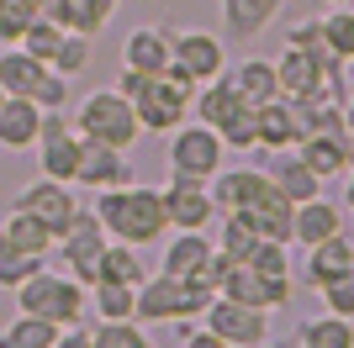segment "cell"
I'll use <instances>...</instances> for the list:
<instances>
[{
  "label": "cell",
  "instance_id": "cell-32",
  "mask_svg": "<svg viewBox=\"0 0 354 348\" xmlns=\"http://www.w3.org/2000/svg\"><path fill=\"white\" fill-rule=\"evenodd\" d=\"M53 338H59V322L32 317V311H16V322L0 333V348H53Z\"/></svg>",
  "mask_w": 354,
  "mask_h": 348
},
{
  "label": "cell",
  "instance_id": "cell-39",
  "mask_svg": "<svg viewBox=\"0 0 354 348\" xmlns=\"http://www.w3.org/2000/svg\"><path fill=\"white\" fill-rule=\"evenodd\" d=\"M59 43H64V27L59 21H53V16H37V21H32L27 32H21V37H16V48H21V53H32V58H53L59 53Z\"/></svg>",
  "mask_w": 354,
  "mask_h": 348
},
{
  "label": "cell",
  "instance_id": "cell-13",
  "mask_svg": "<svg viewBox=\"0 0 354 348\" xmlns=\"http://www.w3.org/2000/svg\"><path fill=\"white\" fill-rule=\"evenodd\" d=\"M16 211H27V217H37L43 227H53V238H59L64 227H69V217L80 211V201H74V190L64 185V180H32V185H21L16 190Z\"/></svg>",
  "mask_w": 354,
  "mask_h": 348
},
{
  "label": "cell",
  "instance_id": "cell-6",
  "mask_svg": "<svg viewBox=\"0 0 354 348\" xmlns=\"http://www.w3.org/2000/svg\"><path fill=\"white\" fill-rule=\"evenodd\" d=\"M207 306H212V290H196L191 280H175V275H148L143 285H138V322H143V327L201 317Z\"/></svg>",
  "mask_w": 354,
  "mask_h": 348
},
{
  "label": "cell",
  "instance_id": "cell-43",
  "mask_svg": "<svg viewBox=\"0 0 354 348\" xmlns=\"http://www.w3.org/2000/svg\"><path fill=\"white\" fill-rule=\"evenodd\" d=\"M32 101L43 106V111H69V79H64V74H53V69H48L43 90H37Z\"/></svg>",
  "mask_w": 354,
  "mask_h": 348
},
{
  "label": "cell",
  "instance_id": "cell-46",
  "mask_svg": "<svg viewBox=\"0 0 354 348\" xmlns=\"http://www.w3.org/2000/svg\"><path fill=\"white\" fill-rule=\"evenodd\" d=\"M344 211H354V169L344 174Z\"/></svg>",
  "mask_w": 354,
  "mask_h": 348
},
{
  "label": "cell",
  "instance_id": "cell-37",
  "mask_svg": "<svg viewBox=\"0 0 354 348\" xmlns=\"http://www.w3.org/2000/svg\"><path fill=\"white\" fill-rule=\"evenodd\" d=\"M90 58H95V48H90V37H85V32H64L59 53L48 58V69H53V74H64V79H74V74H85V69H90Z\"/></svg>",
  "mask_w": 354,
  "mask_h": 348
},
{
  "label": "cell",
  "instance_id": "cell-38",
  "mask_svg": "<svg viewBox=\"0 0 354 348\" xmlns=\"http://www.w3.org/2000/svg\"><path fill=\"white\" fill-rule=\"evenodd\" d=\"M43 264H48L43 253H21L16 243H6V238H0V290H16L27 275H37Z\"/></svg>",
  "mask_w": 354,
  "mask_h": 348
},
{
  "label": "cell",
  "instance_id": "cell-28",
  "mask_svg": "<svg viewBox=\"0 0 354 348\" xmlns=\"http://www.w3.org/2000/svg\"><path fill=\"white\" fill-rule=\"evenodd\" d=\"M233 74V85H238V95L249 106H270L275 95H281V79H275V64L270 58H243L238 69H227Z\"/></svg>",
  "mask_w": 354,
  "mask_h": 348
},
{
  "label": "cell",
  "instance_id": "cell-27",
  "mask_svg": "<svg viewBox=\"0 0 354 348\" xmlns=\"http://www.w3.org/2000/svg\"><path fill=\"white\" fill-rule=\"evenodd\" d=\"M291 338L301 348H354V322L349 317H333V311H317V317L296 322Z\"/></svg>",
  "mask_w": 354,
  "mask_h": 348
},
{
  "label": "cell",
  "instance_id": "cell-49",
  "mask_svg": "<svg viewBox=\"0 0 354 348\" xmlns=\"http://www.w3.org/2000/svg\"><path fill=\"white\" fill-rule=\"evenodd\" d=\"M344 79H349V90H354V58H344Z\"/></svg>",
  "mask_w": 354,
  "mask_h": 348
},
{
  "label": "cell",
  "instance_id": "cell-21",
  "mask_svg": "<svg viewBox=\"0 0 354 348\" xmlns=\"http://www.w3.org/2000/svg\"><path fill=\"white\" fill-rule=\"evenodd\" d=\"M37 127H43V106L32 95H6V106H0V148L6 153L32 148L37 143Z\"/></svg>",
  "mask_w": 354,
  "mask_h": 348
},
{
  "label": "cell",
  "instance_id": "cell-3",
  "mask_svg": "<svg viewBox=\"0 0 354 348\" xmlns=\"http://www.w3.org/2000/svg\"><path fill=\"white\" fill-rule=\"evenodd\" d=\"M16 311H32V317H48V322H59V327H74L90 311V290L74 275H59V269L43 264L37 275H27L16 285Z\"/></svg>",
  "mask_w": 354,
  "mask_h": 348
},
{
  "label": "cell",
  "instance_id": "cell-18",
  "mask_svg": "<svg viewBox=\"0 0 354 348\" xmlns=\"http://www.w3.org/2000/svg\"><path fill=\"white\" fill-rule=\"evenodd\" d=\"M349 264H354V238H349V232H333V238H323V243L301 248V285L317 290V285H328L333 275H344Z\"/></svg>",
  "mask_w": 354,
  "mask_h": 348
},
{
  "label": "cell",
  "instance_id": "cell-52",
  "mask_svg": "<svg viewBox=\"0 0 354 348\" xmlns=\"http://www.w3.org/2000/svg\"><path fill=\"white\" fill-rule=\"evenodd\" d=\"M0 106H6V90H0Z\"/></svg>",
  "mask_w": 354,
  "mask_h": 348
},
{
  "label": "cell",
  "instance_id": "cell-44",
  "mask_svg": "<svg viewBox=\"0 0 354 348\" xmlns=\"http://www.w3.org/2000/svg\"><path fill=\"white\" fill-rule=\"evenodd\" d=\"M286 48H317V53H328V48H323V21H317V16H307V21H291V32H286Z\"/></svg>",
  "mask_w": 354,
  "mask_h": 348
},
{
  "label": "cell",
  "instance_id": "cell-19",
  "mask_svg": "<svg viewBox=\"0 0 354 348\" xmlns=\"http://www.w3.org/2000/svg\"><path fill=\"white\" fill-rule=\"evenodd\" d=\"M344 206L339 201H328V195H312V201L296 206V217H291V243L296 248H312V243H323V238H333V232H344Z\"/></svg>",
  "mask_w": 354,
  "mask_h": 348
},
{
  "label": "cell",
  "instance_id": "cell-23",
  "mask_svg": "<svg viewBox=\"0 0 354 348\" xmlns=\"http://www.w3.org/2000/svg\"><path fill=\"white\" fill-rule=\"evenodd\" d=\"M301 143V106L275 95L270 106H259V148L275 153V148H296Z\"/></svg>",
  "mask_w": 354,
  "mask_h": 348
},
{
  "label": "cell",
  "instance_id": "cell-17",
  "mask_svg": "<svg viewBox=\"0 0 354 348\" xmlns=\"http://www.w3.org/2000/svg\"><path fill=\"white\" fill-rule=\"evenodd\" d=\"M265 174H270V185L281 190L291 206L312 201V195H323V180L312 174V164L301 159L296 148H275V153H270V164H265Z\"/></svg>",
  "mask_w": 354,
  "mask_h": 348
},
{
  "label": "cell",
  "instance_id": "cell-11",
  "mask_svg": "<svg viewBox=\"0 0 354 348\" xmlns=\"http://www.w3.org/2000/svg\"><path fill=\"white\" fill-rule=\"evenodd\" d=\"M159 195H164L169 232H207L212 222H217V201H212L207 180H180V174H169V185H164Z\"/></svg>",
  "mask_w": 354,
  "mask_h": 348
},
{
  "label": "cell",
  "instance_id": "cell-15",
  "mask_svg": "<svg viewBox=\"0 0 354 348\" xmlns=\"http://www.w3.org/2000/svg\"><path fill=\"white\" fill-rule=\"evenodd\" d=\"M127 180H133L127 148H111V143H95V137H80L74 185H85V190H106V185H127Z\"/></svg>",
  "mask_w": 354,
  "mask_h": 348
},
{
  "label": "cell",
  "instance_id": "cell-50",
  "mask_svg": "<svg viewBox=\"0 0 354 348\" xmlns=\"http://www.w3.org/2000/svg\"><path fill=\"white\" fill-rule=\"evenodd\" d=\"M349 169H354V137H349Z\"/></svg>",
  "mask_w": 354,
  "mask_h": 348
},
{
  "label": "cell",
  "instance_id": "cell-10",
  "mask_svg": "<svg viewBox=\"0 0 354 348\" xmlns=\"http://www.w3.org/2000/svg\"><path fill=\"white\" fill-rule=\"evenodd\" d=\"M37 169L48 180H64L74 185V164H80V132H74L69 111H43V127H37Z\"/></svg>",
  "mask_w": 354,
  "mask_h": 348
},
{
  "label": "cell",
  "instance_id": "cell-51",
  "mask_svg": "<svg viewBox=\"0 0 354 348\" xmlns=\"http://www.w3.org/2000/svg\"><path fill=\"white\" fill-rule=\"evenodd\" d=\"M323 6H349V0H323Z\"/></svg>",
  "mask_w": 354,
  "mask_h": 348
},
{
  "label": "cell",
  "instance_id": "cell-24",
  "mask_svg": "<svg viewBox=\"0 0 354 348\" xmlns=\"http://www.w3.org/2000/svg\"><path fill=\"white\" fill-rule=\"evenodd\" d=\"M122 0H53L43 16H53L64 32H85V37H95V32H106V21L117 16Z\"/></svg>",
  "mask_w": 354,
  "mask_h": 348
},
{
  "label": "cell",
  "instance_id": "cell-41",
  "mask_svg": "<svg viewBox=\"0 0 354 348\" xmlns=\"http://www.w3.org/2000/svg\"><path fill=\"white\" fill-rule=\"evenodd\" d=\"M37 16H43V11H37L32 0H0V43H16Z\"/></svg>",
  "mask_w": 354,
  "mask_h": 348
},
{
  "label": "cell",
  "instance_id": "cell-2",
  "mask_svg": "<svg viewBox=\"0 0 354 348\" xmlns=\"http://www.w3.org/2000/svg\"><path fill=\"white\" fill-rule=\"evenodd\" d=\"M117 90L133 101L138 111V127L143 132H175L180 122H191V101H196V85L185 74H138V69H122L117 74Z\"/></svg>",
  "mask_w": 354,
  "mask_h": 348
},
{
  "label": "cell",
  "instance_id": "cell-22",
  "mask_svg": "<svg viewBox=\"0 0 354 348\" xmlns=\"http://www.w3.org/2000/svg\"><path fill=\"white\" fill-rule=\"evenodd\" d=\"M296 153L312 164L317 180H344L349 174V132H312L296 143Z\"/></svg>",
  "mask_w": 354,
  "mask_h": 348
},
{
  "label": "cell",
  "instance_id": "cell-48",
  "mask_svg": "<svg viewBox=\"0 0 354 348\" xmlns=\"http://www.w3.org/2000/svg\"><path fill=\"white\" fill-rule=\"evenodd\" d=\"M259 348H301V343H296V338H265Z\"/></svg>",
  "mask_w": 354,
  "mask_h": 348
},
{
  "label": "cell",
  "instance_id": "cell-45",
  "mask_svg": "<svg viewBox=\"0 0 354 348\" xmlns=\"http://www.w3.org/2000/svg\"><path fill=\"white\" fill-rule=\"evenodd\" d=\"M53 348H90V327H59V338H53Z\"/></svg>",
  "mask_w": 354,
  "mask_h": 348
},
{
  "label": "cell",
  "instance_id": "cell-20",
  "mask_svg": "<svg viewBox=\"0 0 354 348\" xmlns=\"http://www.w3.org/2000/svg\"><path fill=\"white\" fill-rule=\"evenodd\" d=\"M217 6H222V32L233 43H254L265 27H275L286 0H217Z\"/></svg>",
  "mask_w": 354,
  "mask_h": 348
},
{
  "label": "cell",
  "instance_id": "cell-9",
  "mask_svg": "<svg viewBox=\"0 0 354 348\" xmlns=\"http://www.w3.org/2000/svg\"><path fill=\"white\" fill-rule=\"evenodd\" d=\"M217 296L259 306V311H281V306L291 301V275H265V269H254L249 259H233L227 275H222V285H217Z\"/></svg>",
  "mask_w": 354,
  "mask_h": 348
},
{
  "label": "cell",
  "instance_id": "cell-7",
  "mask_svg": "<svg viewBox=\"0 0 354 348\" xmlns=\"http://www.w3.org/2000/svg\"><path fill=\"white\" fill-rule=\"evenodd\" d=\"M53 253H59V259L69 264V275H74L80 285L90 290L95 280H101V253H106V227H101V217L80 206V211L69 217V227L59 232Z\"/></svg>",
  "mask_w": 354,
  "mask_h": 348
},
{
  "label": "cell",
  "instance_id": "cell-16",
  "mask_svg": "<svg viewBox=\"0 0 354 348\" xmlns=\"http://www.w3.org/2000/svg\"><path fill=\"white\" fill-rule=\"evenodd\" d=\"M175 64V32L169 27H133L122 43V69L138 74H169Z\"/></svg>",
  "mask_w": 354,
  "mask_h": 348
},
{
  "label": "cell",
  "instance_id": "cell-31",
  "mask_svg": "<svg viewBox=\"0 0 354 348\" xmlns=\"http://www.w3.org/2000/svg\"><path fill=\"white\" fill-rule=\"evenodd\" d=\"M101 280L143 285V280H148V259H143V248H133V243H117V238H106V253H101Z\"/></svg>",
  "mask_w": 354,
  "mask_h": 348
},
{
  "label": "cell",
  "instance_id": "cell-12",
  "mask_svg": "<svg viewBox=\"0 0 354 348\" xmlns=\"http://www.w3.org/2000/svg\"><path fill=\"white\" fill-rule=\"evenodd\" d=\"M201 322H207L222 343H238V348H259L270 338V311L243 306V301H227V296H212V306L201 311Z\"/></svg>",
  "mask_w": 354,
  "mask_h": 348
},
{
  "label": "cell",
  "instance_id": "cell-53",
  "mask_svg": "<svg viewBox=\"0 0 354 348\" xmlns=\"http://www.w3.org/2000/svg\"><path fill=\"white\" fill-rule=\"evenodd\" d=\"M227 348H238V343H227Z\"/></svg>",
  "mask_w": 354,
  "mask_h": 348
},
{
  "label": "cell",
  "instance_id": "cell-8",
  "mask_svg": "<svg viewBox=\"0 0 354 348\" xmlns=\"http://www.w3.org/2000/svg\"><path fill=\"white\" fill-rule=\"evenodd\" d=\"M212 190V201H217V217L222 211H238V217H254V211H265L270 201H281V190L270 185V174L265 169H254V164H243V169H217L207 180Z\"/></svg>",
  "mask_w": 354,
  "mask_h": 348
},
{
  "label": "cell",
  "instance_id": "cell-29",
  "mask_svg": "<svg viewBox=\"0 0 354 348\" xmlns=\"http://www.w3.org/2000/svg\"><path fill=\"white\" fill-rule=\"evenodd\" d=\"M90 311H95V322H127V317H138V285L95 280V285H90Z\"/></svg>",
  "mask_w": 354,
  "mask_h": 348
},
{
  "label": "cell",
  "instance_id": "cell-26",
  "mask_svg": "<svg viewBox=\"0 0 354 348\" xmlns=\"http://www.w3.org/2000/svg\"><path fill=\"white\" fill-rule=\"evenodd\" d=\"M43 79H48V64H43V58L21 53L16 43L0 53V90H6V95H37Z\"/></svg>",
  "mask_w": 354,
  "mask_h": 348
},
{
  "label": "cell",
  "instance_id": "cell-1",
  "mask_svg": "<svg viewBox=\"0 0 354 348\" xmlns=\"http://www.w3.org/2000/svg\"><path fill=\"white\" fill-rule=\"evenodd\" d=\"M95 217H101L106 238H117V243H133V248H153L169 232V217H164V195L148 185H106L95 190V206H90Z\"/></svg>",
  "mask_w": 354,
  "mask_h": 348
},
{
  "label": "cell",
  "instance_id": "cell-47",
  "mask_svg": "<svg viewBox=\"0 0 354 348\" xmlns=\"http://www.w3.org/2000/svg\"><path fill=\"white\" fill-rule=\"evenodd\" d=\"M344 127H349V137H354V90L344 95Z\"/></svg>",
  "mask_w": 354,
  "mask_h": 348
},
{
  "label": "cell",
  "instance_id": "cell-4",
  "mask_svg": "<svg viewBox=\"0 0 354 348\" xmlns=\"http://www.w3.org/2000/svg\"><path fill=\"white\" fill-rule=\"evenodd\" d=\"M69 122H74L80 137H95V143H111V148H133L138 137H143L133 101H127L117 85H111V90H90L85 101L74 106Z\"/></svg>",
  "mask_w": 354,
  "mask_h": 348
},
{
  "label": "cell",
  "instance_id": "cell-25",
  "mask_svg": "<svg viewBox=\"0 0 354 348\" xmlns=\"http://www.w3.org/2000/svg\"><path fill=\"white\" fill-rule=\"evenodd\" d=\"M212 238L207 232H175L169 243H164V253H159V275H175V280H191L201 264H207V253H212Z\"/></svg>",
  "mask_w": 354,
  "mask_h": 348
},
{
  "label": "cell",
  "instance_id": "cell-30",
  "mask_svg": "<svg viewBox=\"0 0 354 348\" xmlns=\"http://www.w3.org/2000/svg\"><path fill=\"white\" fill-rule=\"evenodd\" d=\"M0 238H6V243H16L21 253H43V259L53 253V243H59V238H53V227H43L37 217L16 211V206H11V217L0 222Z\"/></svg>",
  "mask_w": 354,
  "mask_h": 348
},
{
  "label": "cell",
  "instance_id": "cell-34",
  "mask_svg": "<svg viewBox=\"0 0 354 348\" xmlns=\"http://www.w3.org/2000/svg\"><path fill=\"white\" fill-rule=\"evenodd\" d=\"M212 243L227 253V259H249L254 248H259V232H254V222L249 217H238V211H222L217 217V238Z\"/></svg>",
  "mask_w": 354,
  "mask_h": 348
},
{
  "label": "cell",
  "instance_id": "cell-14",
  "mask_svg": "<svg viewBox=\"0 0 354 348\" xmlns=\"http://www.w3.org/2000/svg\"><path fill=\"white\" fill-rule=\"evenodd\" d=\"M175 74H185L191 85H207L227 69V48L217 32H175Z\"/></svg>",
  "mask_w": 354,
  "mask_h": 348
},
{
  "label": "cell",
  "instance_id": "cell-42",
  "mask_svg": "<svg viewBox=\"0 0 354 348\" xmlns=\"http://www.w3.org/2000/svg\"><path fill=\"white\" fill-rule=\"evenodd\" d=\"M254 269H265V275H291V243H270V238H259V248L249 253Z\"/></svg>",
  "mask_w": 354,
  "mask_h": 348
},
{
  "label": "cell",
  "instance_id": "cell-33",
  "mask_svg": "<svg viewBox=\"0 0 354 348\" xmlns=\"http://www.w3.org/2000/svg\"><path fill=\"white\" fill-rule=\"evenodd\" d=\"M217 137L227 148H238V153H249V148H259V106H233V111L217 122Z\"/></svg>",
  "mask_w": 354,
  "mask_h": 348
},
{
  "label": "cell",
  "instance_id": "cell-36",
  "mask_svg": "<svg viewBox=\"0 0 354 348\" xmlns=\"http://www.w3.org/2000/svg\"><path fill=\"white\" fill-rule=\"evenodd\" d=\"M323 48H328V58H354V11L349 6H333V11L323 16Z\"/></svg>",
  "mask_w": 354,
  "mask_h": 348
},
{
  "label": "cell",
  "instance_id": "cell-35",
  "mask_svg": "<svg viewBox=\"0 0 354 348\" xmlns=\"http://www.w3.org/2000/svg\"><path fill=\"white\" fill-rule=\"evenodd\" d=\"M90 348H153V343H148L143 322L127 317V322H95L90 327Z\"/></svg>",
  "mask_w": 354,
  "mask_h": 348
},
{
  "label": "cell",
  "instance_id": "cell-40",
  "mask_svg": "<svg viewBox=\"0 0 354 348\" xmlns=\"http://www.w3.org/2000/svg\"><path fill=\"white\" fill-rule=\"evenodd\" d=\"M317 301H323V311H333V317H349V322H354V264L344 269V275H333L328 285H317Z\"/></svg>",
  "mask_w": 354,
  "mask_h": 348
},
{
  "label": "cell",
  "instance_id": "cell-5",
  "mask_svg": "<svg viewBox=\"0 0 354 348\" xmlns=\"http://www.w3.org/2000/svg\"><path fill=\"white\" fill-rule=\"evenodd\" d=\"M164 164H169V174H180V180H212V174L227 164V143L217 137V127H207V122H180L175 132H169V148H164Z\"/></svg>",
  "mask_w": 354,
  "mask_h": 348
}]
</instances>
